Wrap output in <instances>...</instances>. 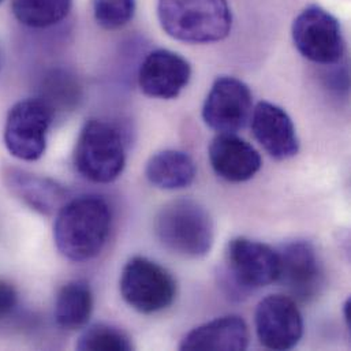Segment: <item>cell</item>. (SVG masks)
Listing matches in <instances>:
<instances>
[{"label":"cell","instance_id":"cell-20","mask_svg":"<svg viewBox=\"0 0 351 351\" xmlns=\"http://www.w3.org/2000/svg\"><path fill=\"white\" fill-rule=\"evenodd\" d=\"M75 348L81 351H129L133 350V343L121 328L95 324L81 334Z\"/></svg>","mask_w":351,"mask_h":351},{"label":"cell","instance_id":"cell-15","mask_svg":"<svg viewBox=\"0 0 351 351\" xmlns=\"http://www.w3.org/2000/svg\"><path fill=\"white\" fill-rule=\"evenodd\" d=\"M249 346V330L239 316H224L190 331L180 342V350L242 351Z\"/></svg>","mask_w":351,"mask_h":351},{"label":"cell","instance_id":"cell-8","mask_svg":"<svg viewBox=\"0 0 351 351\" xmlns=\"http://www.w3.org/2000/svg\"><path fill=\"white\" fill-rule=\"evenodd\" d=\"M253 112V96L249 86L238 78L219 77L202 107L205 125L216 133H230L246 128Z\"/></svg>","mask_w":351,"mask_h":351},{"label":"cell","instance_id":"cell-4","mask_svg":"<svg viewBox=\"0 0 351 351\" xmlns=\"http://www.w3.org/2000/svg\"><path fill=\"white\" fill-rule=\"evenodd\" d=\"M74 165L81 176L95 183L117 180L126 166V149L118 129L104 121H88L77 140Z\"/></svg>","mask_w":351,"mask_h":351},{"label":"cell","instance_id":"cell-3","mask_svg":"<svg viewBox=\"0 0 351 351\" xmlns=\"http://www.w3.org/2000/svg\"><path fill=\"white\" fill-rule=\"evenodd\" d=\"M155 234L167 250L182 257L199 258L212 249L215 227L209 212L199 202L176 198L159 210Z\"/></svg>","mask_w":351,"mask_h":351},{"label":"cell","instance_id":"cell-7","mask_svg":"<svg viewBox=\"0 0 351 351\" xmlns=\"http://www.w3.org/2000/svg\"><path fill=\"white\" fill-rule=\"evenodd\" d=\"M53 111L43 100H22L14 104L4 125V145L16 159L38 160L47 149Z\"/></svg>","mask_w":351,"mask_h":351},{"label":"cell","instance_id":"cell-2","mask_svg":"<svg viewBox=\"0 0 351 351\" xmlns=\"http://www.w3.org/2000/svg\"><path fill=\"white\" fill-rule=\"evenodd\" d=\"M158 18L170 37L189 44L221 41L232 26L227 0H159Z\"/></svg>","mask_w":351,"mask_h":351},{"label":"cell","instance_id":"cell-23","mask_svg":"<svg viewBox=\"0 0 351 351\" xmlns=\"http://www.w3.org/2000/svg\"><path fill=\"white\" fill-rule=\"evenodd\" d=\"M345 320H346V324L348 327L351 328V298H349L345 304Z\"/></svg>","mask_w":351,"mask_h":351},{"label":"cell","instance_id":"cell-21","mask_svg":"<svg viewBox=\"0 0 351 351\" xmlns=\"http://www.w3.org/2000/svg\"><path fill=\"white\" fill-rule=\"evenodd\" d=\"M134 14L136 0H93L95 19L107 30H117L126 26Z\"/></svg>","mask_w":351,"mask_h":351},{"label":"cell","instance_id":"cell-5","mask_svg":"<svg viewBox=\"0 0 351 351\" xmlns=\"http://www.w3.org/2000/svg\"><path fill=\"white\" fill-rule=\"evenodd\" d=\"M119 289L134 311L152 315L170 308L176 297L174 276L147 257H133L123 267Z\"/></svg>","mask_w":351,"mask_h":351},{"label":"cell","instance_id":"cell-17","mask_svg":"<svg viewBox=\"0 0 351 351\" xmlns=\"http://www.w3.org/2000/svg\"><path fill=\"white\" fill-rule=\"evenodd\" d=\"M93 312V293L88 282L73 280L66 283L55 301V320L69 331L84 328Z\"/></svg>","mask_w":351,"mask_h":351},{"label":"cell","instance_id":"cell-16","mask_svg":"<svg viewBox=\"0 0 351 351\" xmlns=\"http://www.w3.org/2000/svg\"><path fill=\"white\" fill-rule=\"evenodd\" d=\"M193 159L182 151L166 149L155 154L147 163L145 176L151 184L162 190L189 187L195 178Z\"/></svg>","mask_w":351,"mask_h":351},{"label":"cell","instance_id":"cell-10","mask_svg":"<svg viewBox=\"0 0 351 351\" xmlns=\"http://www.w3.org/2000/svg\"><path fill=\"white\" fill-rule=\"evenodd\" d=\"M260 343L269 350L294 349L304 335V320L295 301L287 295L272 294L263 298L254 315Z\"/></svg>","mask_w":351,"mask_h":351},{"label":"cell","instance_id":"cell-12","mask_svg":"<svg viewBox=\"0 0 351 351\" xmlns=\"http://www.w3.org/2000/svg\"><path fill=\"white\" fill-rule=\"evenodd\" d=\"M191 78L190 63L170 49H156L147 55L138 71L141 90L154 99H176Z\"/></svg>","mask_w":351,"mask_h":351},{"label":"cell","instance_id":"cell-22","mask_svg":"<svg viewBox=\"0 0 351 351\" xmlns=\"http://www.w3.org/2000/svg\"><path fill=\"white\" fill-rule=\"evenodd\" d=\"M18 304V294L12 285L0 279V320L12 313Z\"/></svg>","mask_w":351,"mask_h":351},{"label":"cell","instance_id":"cell-19","mask_svg":"<svg viewBox=\"0 0 351 351\" xmlns=\"http://www.w3.org/2000/svg\"><path fill=\"white\" fill-rule=\"evenodd\" d=\"M8 178L11 190L33 209L45 215L53 210L63 195L62 189L47 179L26 176L23 173L11 174Z\"/></svg>","mask_w":351,"mask_h":351},{"label":"cell","instance_id":"cell-14","mask_svg":"<svg viewBox=\"0 0 351 351\" xmlns=\"http://www.w3.org/2000/svg\"><path fill=\"white\" fill-rule=\"evenodd\" d=\"M213 171L228 182H246L256 176L263 165L260 154L235 134L216 136L208 149Z\"/></svg>","mask_w":351,"mask_h":351},{"label":"cell","instance_id":"cell-6","mask_svg":"<svg viewBox=\"0 0 351 351\" xmlns=\"http://www.w3.org/2000/svg\"><path fill=\"white\" fill-rule=\"evenodd\" d=\"M291 36L298 52L319 64H335L345 56V38L339 21L320 5L304 8L293 22Z\"/></svg>","mask_w":351,"mask_h":351},{"label":"cell","instance_id":"cell-9","mask_svg":"<svg viewBox=\"0 0 351 351\" xmlns=\"http://www.w3.org/2000/svg\"><path fill=\"white\" fill-rule=\"evenodd\" d=\"M227 265L231 280L243 293L278 282L279 254L271 246L245 237L227 245Z\"/></svg>","mask_w":351,"mask_h":351},{"label":"cell","instance_id":"cell-11","mask_svg":"<svg viewBox=\"0 0 351 351\" xmlns=\"http://www.w3.org/2000/svg\"><path fill=\"white\" fill-rule=\"evenodd\" d=\"M280 282L298 301L315 300L324 285V272L313 245L308 241H291L278 250Z\"/></svg>","mask_w":351,"mask_h":351},{"label":"cell","instance_id":"cell-18","mask_svg":"<svg viewBox=\"0 0 351 351\" xmlns=\"http://www.w3.org/2000/svg\"><path fill=\"white\" fill-rule=\"evenodd\" d=\"M73 0H12V12L22 25L45 29L62 22Z\"/></svg>","mask_w":351,"mask_h":351},{"label":"cell","instance_id":"cell-1","mask_svg":"<svg viewBox=\"0 0 351 351\" xmlns=\"http://www.w3.org/2000/svg\"><path fill=\"white\" fill-rule=\"evenodd\" d=\"M111 209L97 195H81L63 205L53 224L55 245L62 256L81 263L104 249L111 230Z\"/></svg>","mask_w":351,"mask_h":351},{"label":"cell","instance_id":"cell-13","mask_svg":"<svg viewBox=\"0 0 351 351\" xmlns=\"http://www.w3.org/2000/svg\"><path fill=\"white\" fill-rule=\"evenodd\" d=\"M252 132L264 151L276 160L294 158L300 140L290 115L279 106L260 101L252 112Z\"/></svg>","mask_w":351,"mask_h":351},{"label":"cell","instance_id":"cell-24","mask_svg":"<svg viewBox=\"0 0 351 351\" xmlns=\"http://www.w3.org/2000/svg\"><path fill=\"white\" fill-rule=\"evenodd\" d=\"M1 1H3V0H0V3H1Z\"/></svg>","mask_w":351,"mask_h":351}]
</instances>
